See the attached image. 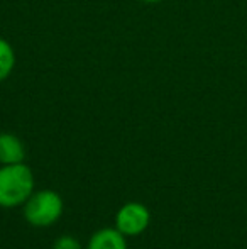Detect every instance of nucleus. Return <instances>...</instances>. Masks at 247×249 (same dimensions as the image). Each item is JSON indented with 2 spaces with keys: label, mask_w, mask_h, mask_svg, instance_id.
Segmentation results:
<instances>
[{
  "label": "nucleus",
  "mask_w": 247,
  "mask_h": 249,
  "mask_svg": "<svg viewBox=\"0 0 247 249\" xmlns=\"http://www.w3.org/2000/svg\"><path fill=\"white\" fill-rule=\"evenodd\" d=\"M14 50L5 39H0V82L10 75L14 68Z\"/></svg>",
  "instance_id": "423d86ee"
},
{
  "label": "nucleus",
  "mask_w": 247,
  "mask_h": 249,
  "mask_svg": "<svg viewBox=\"0 0 247 249\" xmlns=\"http://www.w3.org/2000/svg\"><path fill=\"white\" fill-rule=\"evenodd\" d=\"M144 2H151V3H156V2H161V0H144Z\"/></svg>",
  "instance_id": "6e6552de"
},
{
  "label": "nucleus",
  "mask_w": 247,
  "mask_h": 249,
  "mask_svg": "<svg viewBox=\"0 0 247 249\" xmlns=\"http://www.w3.org/2000/svg\"><path fill=\"white\" fill-rule=\"evenodd\" d=\"M151 224V212L144 203L129 202L120 207L115 213L114 227L119 229L125 237L139 236Z\"/></svg>",
  "instance_id": "7ed1b4c3"
},
{
  "label": "nucleus",
  "mask_w": 247,
  "mask_h": 249,
  "mask_svg": "<svg viewBox=\"0 0 247 249\" xmlns=\"http://www.w3.org/2000/svg\"><path fill=\"white\" fill-rule=\"evenodd\" d=\"M65 202L54 190L34 192L24 203V219L33 227H49L61 219Z\"/></svg>",
  "instance_id": "f03ea898"
},
{
  "label": "nucleus",
  "mask_w": 247,
  "mask_h": 249,
  "mask_svg": "<svg viewBox=\"0 0 247 249\" xmlns=\"http://www.w3.org/2000/svg\"><path fill=\"white\" fill-rule=\"evenodd\" d=\"M53 249H82V244H80V241L75 236L65 234V236H60L54 241Z\"/></svg>",
  "instance_id": "0eeeda50"
},
{
  "label": "nucleus",
  "mask_w": 247,
  "mask_h": 249,
  "mask_svg": "<svg viewBox=\"0 0 247 249\" xmlns=\"http://www.w3.org/2000/svg\"><path fill=\"white\" fill-rule=\"evenodd\" d=\"M86 249H127V241L119 229L105 227L90 237Z\"/></svg>",
  "instance_id": "20e7f679"
},
{
  "label": "nucleus",
  "mask_w": 247,
  "mask_h": 249,
  "mask_svg": "<svg viewBox=\"0 0 247 249\" xmlns=\"http://www.w3.org/2000/svg\"><path fill=\"white\" fill-rule=\"evenodd\" d=\"M34 194V175L24 163L0 166V207L24 205Z\"/></svg>",
  "instance_id": "f257e3e1"
},
{
  "label": "nucleus",
  "mask_w": 247,
  "mask_h": 249,
  "mask_svg": "<svg viewBox=\"0 0 247 249\" xmlns=\"http://www.w3.org/2000/svg\"><path fill=\"white\" fill-rule=\"evenodd\" d=\"M26 148L17 136L2 132L0 134V164H17L24 163Z\"/></svg>",
  "instance_id": "39448f33"
}]
</instances>
